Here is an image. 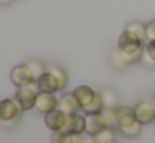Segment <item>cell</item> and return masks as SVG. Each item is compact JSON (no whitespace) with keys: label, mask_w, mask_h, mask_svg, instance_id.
Listing matches in <instances>:
<instances>
[{"label":"cell","mask_w":155,"mask_h":143,"mask_svg":"<svg viewBox=\"0 0 155 143\" xmlns=\"http://www.w3.org/2000/svg\"><path fill=\"white\" fill-rule=\"evenodd\" d=\"M25 110L18 105V102L15 98L0 100V123H4V125H14L17 120H20Z\"/></svg>","instance_id":"6da1fadb"},{"label":"cell","mask_w":155,"mask_h":143,"mask_svg":"<svg viewBox=\"0 0 155 143\" xmlns=\"http://www.w3.org/2000/svg\"><path fill=\"white\" fill-rule=\"evenodd\" d=\"M38 93H40V86H38L37 82H34V83H30V85L18 86V90H17L14 98L17 100L18 105L24 110H32V108H35V102H37Z\"/></svg>","instance_id":"7a4b0ae2"},{"label":"cell","mask_w":155,"mask_h":143,"mask_svg":"<svg viewBox=\"0 0 155 143\" xmlns=\"http://www.w3.org/2000/svg\"><path fill=\"white\" fill-rule=\"evenodd\" d=\"M35 108H37V112L47 115V113L54 112L55 108H58V98L55 96L54 92H42L40 90L37 102H35Z\"/></svg>","instance_id":"3957f363"},{"label":"cell","mask_w":155,"mask_h":143,"mask_svg":"<svg viewBox=\"0 0 155 143\" xmlns=\"http://www.w3.org/2000/svg\"><path fill=\"white\" fill-rule=\"evenodd\" d=\"M10 78L14 82V85H17V86H25V85H30V83L35 82V76L27 63L15 67L10 72Z\"/></svg>","instance_id":"277c9868"},{"label":"cell","mask_w":155,"mask_h":143,"mask_svg":"<svg viewBox=\"0 0 155 143\" xmlns=\"http://www.w3.org/2000/svg\"><path fill=\"white\" fill-rule=\"evenodd\" d=\"M67 118H68L67 113L62 112L60 108H55L54 112H50V113L45 115V126L50 128L52 132L65 130V126H67Z\"/></svg>","instance_id":"5b68a950"},{"label":"cell","mask_w":155,"mask_h":143,"mask_svg":"<svg viewBox=\"0 0 155 143\" xmlns=\"http://www.w3.org/2000/svg\"><path fill=\"white\" fill-rule=\"evenodd\" d=\"M143 47V42H142L140 38H138L135 33H132L130 30L125 28V32L120 35V38H118V48L122 50V52H135V50L142 48Z\"/></svg>","instance_id":"8992f818"},{"label":"cell","mask_w":155,"mask_h":143,"mask_svg":"<svg viewBox=\"0 0 155 143\" xmlns=\"http://www.w3.org/2000/svg\"><path fill=\"white\" fill-rule=\"evenodd\" d=\"M135 115H137V122L142 125L155 122V105L153 102H140L135 106Z\"/></svg>","instance_id":"52a82bcc"},{"label":"cell","mask_w":155,"mask_h":143,"mask_svg":"<svg viewBox=\"0 0 155 143\" xmlns=\"http://www.w3.org/2000/svg\"><path fill=\"white\" fill-rule=\"evenodd\" d=\"M65 130L72 132L74 135H80L87 130V118L84 115H78V113H70L67 118V126Z\"/></svg>","instance_id":"ba28073f"},{"label":"cell","mask_w":155,"mask_h":143,"mask_svg":"<svg viewBox=\"0 0 155 143\" xmlns=\"http://www.w3.org/2000/svg\"><path fill=\"white\" fill-rule=\"evenodd\" d=\"M74 95H75V98L78 100V103H80L82 110H84L85 106H88V105L92 103V100L95 98L97 92H95L94 88H90L88 85H78L77 88L74 90Z\"/></svg>","instance_id":"9c48e42d"},{"label":"cell","mask_w":155,"mask_h":143,"mask_svg":"<svg viewBox=\"0 0 155 143\" xmlns=\"http://www.w3.org/2000/svg\"><path fill=\"white\" fill-rule=\"evenodd\" d=\"M85 118H87V130L85 132L90 135H97L104 128H107V123H105L102 113H88V115H85Z\"/></svg>","instance_id":"30bf717a"},{"label":"cell","mask_w":155,"mask_h":143,"mask_svg":"<svg viewBox=\"0 0 155 143\" xmlns=\"http://www.w3.org/2000/svg\"><path fill=\"white\" fill-rule=\"evenodd\" d=\"M58 108L62 112H65L67 115H70V113H77L82 106L78 103V100L75 98L74 92H72V93H65V95L60 96V100H58Z\"/></svg>","instance_id":"8fae6325"},{"label":"cell","mask_w":155,"mask_h":143,"mask_svg":"<svg viewBox=\"0 0 155 143\" xmlns=\"http://www.w3.org/2000/svg\"><path fill=\"white\" fill-rule=\"evenodd\" d=\"M117 116H118V126H128V125H134L137 122L135 108H132L128 105L117 106Z\"/></svg>","instance_id":"7c38bea8"},{"label":"cell","mask_w":155,"mask_h":143,"mask_svg":"<svg viewBox=\"0 0 155 143\" xmlns=\"http://www.w3.org/2000/svg\"><path fill=\"white\" fill-rule=\"evenodd\" d=\"M37 83H38V86H40L42 92H54L55 93L57 90H60L55 75H54V73H50L48 70H45V73L37 80Z\"/></svg>","instance_id":"4fadbf2b"},{"label":"cell","mask_w":155,"mask_h":143,"mask_svg":"<svg viewBox=\"0 0 155 143\" xmlns=\"http://www.w3.org/2000/svg\"><path fill=\"white\" fill-rule=\"evenodd\" d=\"M102 95V102H104V106H108V108H117V103H118V95L114 88L110 86H105L104 90L100 92Z\"/></svg>","instance_id":"5bb4252c"},{"label":"cell","mask_w":155,"mask_h":143,"mask_svg":"<svg viewBox=\"0 0 155 143\" xmlns=\"http://www.w3.org/2000/svg\"><path fill=\"white\" fill-rule=\"evenodd\" d=\"M108 62H110L112 68H115L117 72H122V70H125L128 67L127 63H125L124 57H122L120 48H114V50H112L110 55H108Z\"/></svg>","instance_id":"9a60e30c"},{"label":"cell","mask_w":155,"mask_h":143,"mask_svg":"<svg viewBox=\"0 0 155 143\" xmlns=\"http://www.w3.org/2000/svg\"><path fill=\"white\" fill-rule=\"evenodd\" d=\"M47 70H48L50 73H54V75H55V78H57V82H58V86H60V90L67 86L68 76H67V73H65V70L62 68V67H58V65H55V63H52V65L47 67Z\"/></svg>","instance_id":"2e32d148"},{"label":"cell","mask_w":155,"mask_h":143,"mask_svg":"<svg viewBox=\"0 0 155 143\" xmlns=\"http://www.w3.org/2000/svg\"><path fill=\"white\" fill-rule=\"evenodd\" d=\"M102 116H104L107 126L110 128H118V116H117V108H108V106H104L102 110Z\"/></svg>","instance_id":"e0dca14e"},{"label":"cell","mask_w":155,"mask_h":143,"mask_svg":"<svg viewBox=\"0 0 155 143\" xmlns=\"http://www.w3.org/2000/svg\"><path fill=\"white\" fill-rule=\"evenodd\" d=\"M74 133L68 132V130H57V132H52L50 141L52 143H74Z\"/></svg>","instance_id":"ac0fdd59"},{"label":"cell","mask_w":155,"mask_h":143,"mask_svg":"<svg viewBox=\"0 0 155 143\" xmlns=\"http://www.w3.org/2000/svg\"><path fill=\"white\" fill-rule=\"evenodd\" d=\"M118 130H120V133L125 136V138H137L138 135H140L142 132V123L140 122H135L134 125H128V126H118Z\"/></svg>","instance_id":"d6986e66"},{"label":"cell","mask_w":155,"mask_h":143,"mask_svg":"<svg viewBox=\"0 0 155 143\" xmlns=\"http://www.w3.org/2000/svg\"><path fill=\"white\" fill-rule=\"evenodd\" d=\"M94 138H95V143H115V130L107 126L100 133L94 135Z\"/></svg>","instance_id":"ffe728a7"},{"label":"cell","mask_w":155,"mask_h":143,"mask_svg":"<svg viewBox=\"0 0 155 143\" xmlns=\"http://www.w3.org/2000/svg\"><path fill=\"white\" fill-rule=\"evenodd\" d=\"M127 30H130L132 33H135L142 42L147 40V25H143L142 22H130L127 27Z\"/></svg>","instance_id":"44dd1931"},{"label":"cell","mask_w":155,"mask_h":143,"mask_svg":"<svg viewBox=\"0 0 155 143\" xmlns=\"http://www.w3.org/2000/svg\"><path fill=\"white\" fill-rule=\"evenodd\" d=\"M122 52V50H120ZM142 55H143V47L142 48H138V50H135V52H122V57H124V60H125V63L127 65H134V63H138L142 60Z\"/></svg>","instance_id":"7402d4cb"},{"label":"cell","mask_w":155,"mask_h":143,"mask_svg":"<svg viewBox=\"0 0 155 143\" xmlns=\"http://www.w3.org/2000/svg\"><path fill=\"white\" fill-rule=\"evenodd\" d=\"M102 110H104V102H102V95H100V93H97V95H95V98L92 100L90 105L84 108V112L88 115V113H100Z\"/></svg>","instance_id":"603a6c76"},{"label":"cell","mask_w":155,"mask_h":143,"mask_svg":"<svg viewBox=\"0 0 155 143\" xmlns=\"http://www.w3.org/2000/svg\"><path fill=\"white\" fill-rule=\"evenodd\" d=\"M27 65L30 67V70H32V73H34V76H35V82H37L38 78H40L42 75L45 73V65L42 62H38V60H28L27 62Z\"/></svg>","instance_id":"cb8c5ba5"},{"label":"cell","mask_w":155,"mask_h":143,"mask_svg":"<svg viewBox=\"0 0 155 143\" xmlns=\"http://www.w3.org/2000/svg\"><path fill=\"white\" fill-rule=\"evenodd\" d=\"M143 52L147 53L148 57H152V58L155 60V40H152V42H147V43H145Z\"/></svg>","instance_id":"d4e9b609"},{"label":"cell","mask_w":155,"mask_h":143,"mask_svg":"<svg viewBox=\"0 0 155 143\" xmlns=\"http://www.w3.org/2000/svg\"><path fill=\"white\" fill-rule=\"evenodd\" d=\"M152 40H155V20L147 23V42H152Z\"/></svg>","instance_id":"484cf974"},{"label":"cell","mask_w":155,"mask_h":143,"mask_svg":"<svg viewBox=\"0 0 155 143\" xmlns=\"http://www.w3.org/2000/svg\"><path fill=\"white\" fill-rule=\"evenodd\" d=\"M140 63H142L143 67H147V68H153V67H155V60L152 58V57H148L145 52H143V55H142Z\"/></svg>","instance_id":"4316f807"},{"label":"cell","mask_w":155,"mask_h":143,"mask_svg":"<svg viewBox=\"0 0 155 143\" xmlns=\"http://www.w3.org/2000/svg\"><path fill=\"white\" fill-rule=\"evenodd\" d=\"M74 143H85V135L80 133V135H75L74 136Z\"/></svg>","instance_id":"83f0119b"},{"label":"cell","mask_w":155,"mask_h":143,"mask_svg":"<svg viewBox=\"0 0 155 143\" xmlns=\"http://www.w3.org/2000/svg\"><path fill=\"white\" fill-rule=\"evenodd\" d=\"M85 143H95V138H94V135H85Z\"/></svg>","instance_id":"f1b7e54d"},{"label":"cell","mask_w":155,"mask_h":143,"mask_svg":"<svg viewBox=\"0 0 155 143\" xmlns=\"http://www.w3.org/2000/svg\"><path fill=\"white\" fill-rule=\"evenodd\" d=\"M12 0H0V7H5V5H10Z\"/></svg>","instance_id":"f546056e"},{"label":"cell","mask_w":155,"mask_h":143,"mask_svg":"<svg viewBox=\"0 0 155 143\" xmlns=\"http://www.w3.org/2000/svg\"><path fill=\"white\" fill-rule=\"evenodd\" d=\"M153 105H155V100H153Z\"/></svg>","instance_id":"4dcf8cb0"}]
</instances>
